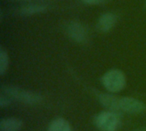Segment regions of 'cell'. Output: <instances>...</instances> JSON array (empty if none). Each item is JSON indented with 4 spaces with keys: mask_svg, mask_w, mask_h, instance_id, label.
Here are the masks:
<instances>
[{
    "mask_svg": "<svg viewBox=\"0 0 146 131\" xmlns=\"http://www.w3.org/2000/svg\"><path fill=\"white\" fill-rule=\"evenodd\" d=\"M2 94L7 95L11 100H15L27 105H36L42 101L41 95L30 90H23L18 86L8 85L2 88Z\"/></svg>",
    "mask_w": 146,
    "mask_h": 131,
    "instance_id": "1",
    "label": "cell"
},
{
    "mask_svg": "<svg viewBox=\"0 0 146 131\" xmlns=\"http://www.w3.org/2000/svg\"><path fill=\"white\" fill-rule=\"evenodd\" d=\"M101 81L104 88L110 93L121 91L127 84L125 74L118 69H112L105 72Z\"/></svg>",
    "mask_w": 146,
    "mask_h": 131,
    "instance_id": "2",
    "label": "cell"
},
{
    "mask_svg": "<svg viewBox=\"0 0 146 131\" xmlns=\"http://www.w3.org/2000/svg\"><path fill=\"white\" fill-rule=\"evenodd\" d=\"M94 124L100 131H117L121 124V115L111 111L102 112L95 117Z\"/></svg>",
    "mask_w": 146,
    "mask_h": 131,
    "instance_id": "3",
    "label": "cell"
},
{
    "mask_svg": "<svg viewBox=\"0 0 146 131\" xmlns=\"http://www.w3.org/2000/svg\"><path fill=\"white\" fill-rule=\"evenodd\" d=\"M68 36L76 43H85L87 40V31L83 24L78 21H70L66 26Z\"/></svg>",
    "mask_w": 146,
    "mask_h": 131,
    "instance_id": "4",
    "label": "cell"
},
{
    "mask_svg": "<svg viewBox=\"0 0 146 131\" xmlns=\"http://www.w3.org/2000/svg\"><path fill=\"white\" fill-rule=\"evenodd\" d=\"M145 104L133 97H122L120 98V109L121 112L136 114L140 113L145 110Z\"/></svg>",
    "mask_w": 146,
    "mask_h": 131,
    "instance_id": "5",
    "label": "cell"
},
{
    "mask_svg": "<svg viewBox=\"0 0 146 131\" xmlns=\"http://www.w3.org/2000/svg\"><path fill=\"white\" fill-rule=\"evenodd\" d=\"M117 17L114 13L107 12L103 14L100 18L98 19L97 26L98 29L102 32H110L116 24Z\"/></svg>",
    "mask_w": 146,
    "mask_h": 131,
    "instance_id": "6",
    "label": "cell"
},
{
    "mask_svg": "<svg viewBox=\"0 0 146 131\" xmlns=\"http://www.w3.org/2000/svg\"><path fill=\"white\" fill-rule=\"evenodd\" d=\"M98 101L104 107L109 111L120 113V98L115 97L111 94H101L98 97Z\"/></svg>",
    "mask_w": 146,
    "mask_h": 131,
    "instance_id": "7",
    "label": "cell"
},
{
    "mask_svg": "<svg viewBox=\"0 0 146 131\" xmlns=\"http://www.w3.org/2000/svg\"><path fill=\"white\" fill-rule=\"evenodd\" d=\"M22 126V121L19 118H3L0 122V131H20Z\"/></svg>",
    "mask_w": 146,
    "mask_h": 131,
    "instance_id": "8",
    "label": "cell"
},
{
    "mask_svg": "<svg viewBox=\"0 0 146 131\" xmlns=\"http://www.w3.org/2000/svg\"><path fill=\"white\" fill-rule=\"evenodd\" d=\"M47 10V6L41 3H32L25 5L19 9V13L22 16H31L33 14L44 13Z\"/></svg>",
    "mask_w": 146,
    "mask_h": 131,
    "instance_id": "9",
    "label": "cell"
},
{
    "mask_svg": "<svg viewBox=\"0 0 146 131\" xmlns=\"http://www.w3.org/2000/svg\"><path fill=\"white\" fill-rule=\"evenodd\" d=\"M48 131H72L70 124L62 118L54 119L49 125Z\"/></svg>",
    "mask_w": 146,
    "mask_h": 131,
    "instance_id": "10",
    "label": "cell"
},
{
    "mask_svg": "<svg viewBox=\"0 0 146 131\" xmlns=\"http://www.w3.org/2000/svg\"><path fill=\"white\" fill-rule=\"evenodd\" d=\"M9 66V55L7 50L3 48H0V75L3 76L8 70Z\"/></svg>",
    "mask_w": 146,
    "mask_h": 131,
    "instance_id": "11",
    "label": "cell"
},
{
    "mask_svg": "<svg viewBox=\"0 0 146 131\" xmlns=\"http://www.w3.org/2000/svg\"><path fill=\"white\" fill-rule=\"evenodd\" d=\"M10 103H11V99L9 98L7 95L1 93V95H0V107L2 108L7 107H9L10 105Z\"/></svg>",
    "mask_w": 146,
    "mask_h": 131,
    "instance_id": "12",
    "label": "cell"
},
{
    "mask_svg": "<svg viewBox=\"0 0 146 131\" xmlns=\"http://www.w3.org/2000/svg\"><path fill=\"white\" fill-rule=\"evenodd\" d=\"M107 1L108 0H82L83 3L89 4V5H98L101 3H104Z\"/></svg>",
    "mask_w": 146,
    "mask_h": 131,
    "instance_id": "13",
    "label": "cell"
},
{
    "mask_svg": "<svg viewBox=\"0 0 146 131\" xmlns=\"http://www.w3.org/2000/svg\"><path fill=\"white\" fill-rule=\"evenodd\" d=\"M134 131H146V129H139V130H136Z\"/></svg>",
    "mask_w": 146,
    "mask_h": 131,
    "instance_id": "14",
    "label": "cell"
},
{
    "mask_svg": "<svg viewBox=\"0 0 146 131\" xmlns=\"http://www.w3.org/2000/svg\"><path fill=\"white\" fill-rule=\"evenodd\" d=\"M21 1H30V0H21Z\"/></svg>",
    "mask_w": 146,
    "mask_h": 131,
    "instance_id": "15",
    "label": "cell"
}]
</instances>
